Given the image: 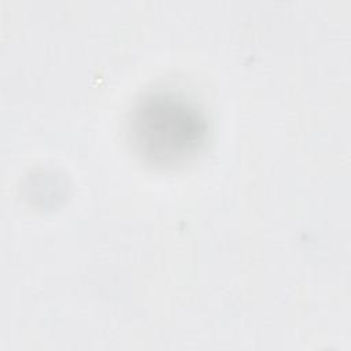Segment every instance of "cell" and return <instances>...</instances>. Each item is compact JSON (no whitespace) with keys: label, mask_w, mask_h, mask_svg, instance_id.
I'll return each instance as SVG.
<instances>
[{"label":"cell","mask_w":351,"mask_h":351,"mask_svg":"<svg viewBox=\"0 0 351 351\" xmlns=\"http://www.w3.org/2000/svg\"><path fill=\"white\" fill-rule=\"evenodd\" d=\"M206 123L199 111L171 95L143 100L132 119V136L141 152L170 162L193 152L203 140Z\"/></svg>","instance_id":"6da1fadb"}]
</instances>
